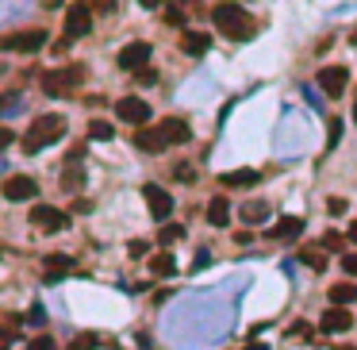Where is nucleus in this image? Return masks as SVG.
I'll use <instances>...</instances> for the list:
<instances>
[{"mask_svg":"<svg viewBox=\"0 0 357 350\" xmlns=\"http://www.w3.org/2000/svg\"><path fill=\"white\" fill-rule=\"evenodd\" d=\"M12 139H16V135H12V127L0 124V150H4V146H12Z\"/></svg>","mask_w":357,"mask_h":350,"instance_id":"c9c22d12","label":"nucleus"},{"mask_svg":"<svg viewBox=\"0 0 357 350\" xmlns=\"http://www.w3.org/2000/svg\"><path fill=\"white\" fill-rule=\"evenodd\" d=\"M42 47H47V31L42 27H27V31H16V35L0 39V50H16V54H35Z\"/></svg>","mask_w":357,"mask_h":350,"instance_id":"20e7f679","label":"nucleus"},{"mask_svg":"<svg viewBox=\"0 0 357 350\" xmlns=\"http://www.w3.org/2000/svg\"><path fill=\"white\" fill-rule=\"evenodd\" d=\"M349 85V69L346 66H327V69H319V89L327 93V97H342Z\"/></svg>","mask_w":357,"mask_h":350,"instance_id":"0eeeda50","label":"nucleus"},{"mask_svg":"<svg viewBox=\"0 0 357 350\" xmlns=\"http://www.w3.org/2000/svg\"><path fill=\"white\" fill-rule=\"evenodd\" d=\"M319 246H327V250H342V235L327 231V235H323V243H319Z\"/></svg>","mask_w":357,"mask_h":350,"instance_id":"7c9ffc66","label":"nucleus"},{"mask_svg":"<svg viewBox=\"0 0 357 350\" xmlns=\"http://www.w3.org/2000/svg\"><path fill=\"white\" fill-rule=\"evenodd\" d=\"M116 116L123 119V124H135V127H143L146 119H150V104H146L143 97H123L116 104Z\"/></svg>","mask_w":357,"mask_h":350,"instance_id":"6e6552de","label":"nucleus"},{"mask_svg":"<svg viewBox=\"0 0 357 350\" xmlns=\"http://www.w3.org/2000/svg\"><path fill=\"white\" fill-rule=\"evenodd\" d=\"M299 231H304V220H299V215H284V220L273 224L265 235H269V239H296Z\"/></svg>","mask_w":357,"mask_h":350,"instance_id":"f3484780","label":"nucleus"},{"mask_svg":"<svg viewBox=\"0 0 357 350\" xmlns=\"http://www.w3.org/2000/svg\"><path fill=\"white\" fill-rule=\"evenodd\" d=\"M97 335H77V339H73V342H69V347L66 350H93V347H97Z\"/></svg>","mask_w":357,"mask_h":350,"instance_id":"cd10ccee","label":"nucleus"},{"mask_svg":"<svg viewBox=\"0 0 357 350\" xmlns=\"http://www.w3.org/2000/svg\"><path fill=\"white\" fill-rule=\"evenodd\" d=\"M27 350H58V342L50 335H35V339H27Z\"/></svg>","mask_w":357,"mask_h":350,"instance_id":"a878e982","label":"nucleus"},{"mask_svg":"<svg viewBox=\"0 0 357 350\" xmlns=\"http://www.w3.org/2000/svg\"><path fill=\"white\" fill-rule=\"evenodd\" d=\"M258 181H261L258 170H231V174L219 177V185H227V189H250V185H258Z\"/></svg>","mask_w":357,"mask_h":350,"instance_id":"2eb2a0df","label":"nucleus"},{"mask_svg":"<svg viewBox=\"0 0 357 350\" xmlns=\"http://www.w3.org/2000/svg\"><path fill=\"white\" fill-rule=\"evenodd\" d=\"M143 196H146V208H150V215H154L158 224H165V220H169V212H173V196L165 193L162 185H143Z\"/></svg>","mask_w":357,"mask_h":350,"instance_id":"423d86ee","label":"nucleus"},{"mask_svg":"<svg viewBox=\"0 0 357 350\" xmlns=\"http://www.w3.org/2000/svg\"><path fill=\"white\" fill-rule=\"evenodd\" d=\"M69 270H73V258H66V254H50L47 258V281H58Z\"/></svg>","mask_w":357,"mask_h":350,"instance_id":"412c9836","label":"nucleus"},{"mask_svg":"<svg viewBox=\"0 0 357 350\" xmlns=\"http://www.w3.org/2000/svg\"><path fill=\"white\" fill-rule=\"evenodd\" d=\"M135 146L143 150V154H162V150H165V139H162V131H158V127H138V131H135Z\"/></svg>","mask_w":357,"mask_h":350,"instance_id":"ddd939ff","label":"nucleus"},{"mask_svg":"<svg viewBox=\"0 0 357 350\" xmlns=\"http://www.w3.org/2000/svg\"><path fill=\"white\" fill-rule=\"evenodd\" d=\"M330 212L342 215V212H346V200H338V196H334V200H330Z\"/></svg>","mask_w":357,"mask_h":350,"instance_id":"4c0bfd02","label":"nucleus"},{"mask_svg":"<svg viewBox=\"0 0 357 350\" xmlns=\"http://www.w3.org/2000/svg\"><path fill=\"white\" fill-rule=\"evenodd\" d=\"M338 139H342V119H330V135H327V150H334Z\"/></svg>","mask_w":357,"mask_h":350,"instance_id":"c85d7f7f","label":"nucleus"},{"mask_svg":"<svg viewBox=\"0 0 357 350\" xmlns=\"http://www.w3.org/2000/svg\"><path fill=\"white\" fill-rule=\"evenodd\" d=\"M349 327H354L349 308H327L323 320H319V331H327V335H338V331H349Z\"/></svg>","mask_w":357,"mask_h":350,"instance_id":"f8f14e48","label":"nucleus"},{"mask_svg":"<svg viewBox=\"0 0 357 350\" xmlns=\"http://www.w3.org/2000/svg\"><path fill=\"white\" fill-rule=\"evenodd\" d=\"M0 73H4V62H0Z\"/></svg>","mask_w":357,"mask_h":350,"instance_id":"79ce46f5","label":"nucleus"},{"mask_svg":"<svg viewBox=\"0 0 357 350\" xmlns=\"http://www.w3.org/2000/svg\"><path fill=\"white\" fill-rule=\"evenodd\" d=\"M349 243L357 246V220H354V224H349Z\"/></svg>","mask_w":357,"mask_h":350,"instance_id":"58836bf2","label":"nucleus"},{"mask_svg":"<svg viewBox=\"0 0 357 350\" xmlns=\"http://www.w3.org/2000/svg\"><path fill=\"white\" fill-rule=\"evenodd\" d=\"M81 78H85V69L81 66L50 69L47 78H42V93H47V97H66V93H73V89L81 85Z\"/></svg>","mask_w":357,"mask_h":350,"instance_id":"7ed1b4c3","label":"nucleus"},{"mask_svg":"<svg viewBox=\"0 0 357 350\" xmlns=\"http://www.w3.org/2000/svg\"><path fill=\"white\" fill-rule=\"evenodd\" d=\"M146 250H150V243H143V239L131 243V258H146Z\"/></svg>","mask_w":357,"mask_h":350,"instance_id":"473e14b6","label":"nucleus"},{"mask_svg":"<svg viewBox=\"0 0 357 350\" xmlns=\"http://www.w3.org/2000/svg\"><path fill=\"white\" fill-rule=\"evenodd\" d=\"M150 273H154V277H173L177 273L173 254H154V258H150Z\"/></svg>","mask_w":357,"mask_h":350,"instance_id":"4be33fe9","label":"nucleus"},{"mask_svg":"<svg viewBox=\"0 0 357 350\" xmlns=\"http://www.w3.org/2000/svg\"><path fill=\"white\" fill-rule=\"evenodd\" d=\"M208 224L212 227L231 224V205H227V196H212V205H208Z\"/></svg>","mask_w":357,"mask_h":350,"instance_id":"6ab92c4d","label":"nucleus"},{"mask_svg":"<svg viewBox=\"0 0 357 350\" xmlns=\"http://www.w3.org/2000/svg\"><path fill=\"white\" fill-rule=\"evenodd\" d=\"M342 270H346L349 277H357V254H346V258H342Z\"/></svg>","mask_w":357,"mask_h":350,"instance_id":"72a5a7b5","label":"nucleus"},{"mask_svg":"<svg viewBox=\"0 0 357 350\" xmlns=\"http://www.w3.org/2000/svg\"><path fill=\"white\" fill-rule=\"evenodd\" d=\"M62 135H66V119H62V116H42V119H35V124L27 127V135H23V150H27V154H39L42 146L58 143Z\"/></svg>","mask_w":357,"mask_h":350,"instance_id":"f03ea898","label":"nucleus"},{"mask_svg":"<svg viewBox=\"0 0 357 350\" xmlns=\"http://www.w3.org/2000/svg\"><path fill=\"white\" fill-rule=\"evenodd\" d=\"M354 301H357V285L354 281L330 285V304H334V308H342V304H354Z\"/></svg>","mask_w":357,"mask_h":350,"instance_id":"aec40b11","label":"nucleus"},{"mask_svg":"<svg viewBox=\"0 0 357 350\" xmlns=\"http://www.w3.org/2000/svg\"><path fill=\"white\" fill-rule=\"evenodd\" d=\"M16 108H20V97H16V93H4V97H0V112H16Z\"/></svg>","mask_w":357,"mask_h":350,"instance_id":"c756f323","label":"nucleus"},{"mask_svg":"<svg viewBox=\"0 0 357 350\" xmlns=\"http://www.w3.org/2000/svg\"><path fill=\"white\" fill-rule=\"evenodd\" d=\"M93 31V8L88 4H69L66 8V35L69 39H81Z\"/></svg>","mask_w":357,"mask_h":350,"instance_id":"39448f33","label":"nucleus"},{"mask_svg":"<svg viewBox=\"0 0 357 350\" xmlns=\"http://www.w3.org/2000/svg\"><path fill=\"white\" fill-rule=\"evenodd\" d=\"M88 135L97 139V143H108L116 131H112V124H104V119H93V124H88Z\"/></svg>","mask_w":357,"mask_h":350,"instance_id":"b1692460","label":"nucleus"},{"mask_svg":"<svg viewBox=\"0 0 357 350\" xmlns=\"http://www.w3.org/2000/svg\"><path fill=\"white\" fill-rule=\"evenodd\" d=\"M212 20H215V27L227 35V39H234V43H242V39H250L254 31H258V23H254V16L242 4H219V8L212 12Z\"/></svg>","mask_w":357,"mask_h":350,"instance_id":"f257e3e1","label":"nucleus"},{"mask_svg":"<svg viewBox=\"0 0 357 350\" xmlns=\"http://www.w3.org/2000/svg\"><path fill=\"white\" fill-rule=\"evenodd\" d=\"M354 119H357V89H354Z\"/></svg>","mask_w":357,"mask_h":350,"instance_id":"ea45409f","label":"nucleus"},{"mask_svg":"<svg viewBox=\"0 0 357 350\" xmlns=\"http://www.w3.org/2000/svg\"><path fill=\"white\" fill-rule=\"evenodd\" d=\"M165 20L173 23V27H184V12L181 8H165Z\"/></svg>","mask_w":357,"mask_h":350,"instance_id":"2f4dec72","label":"nucleus"},{"mask_svg":"<svg viewBox=\"0 0 357 350\" xmlns=\"http://www.w3.org/2000/svg\"><path fill=\"white\" fill-rule=\"evenodd\" d=\"M35 193H39V185H35V177H27V174H16V177L4 181V196H8V200H31Z\"/></svg>","mask_w":357,"mask_h":350,"instance_id":"9b49d317","label":"nucleus"},{"mask_svg":"<svg viewBox=\"0 0 357 350\" xmlns=\"http://www.w3.org/2000/svg\"><path fill=\"white\" fill-rule=\"evenodd\" d=\"M81 181H85V177H81V150H73L69 165L62 170V189H66V193H77V189H81Z\"/></svg>","mask_w":357,"mask_h":350,"instance_id":"dca6fc26","label":"nucleus"},{"mask_svg":"<svg viewBox=\"0 0 357 350\" xmlns=\"http://www.w3.org/2000/svg\"><path fill=\"white\" fill-rule=\"evenodd\" d=\"M288 335H296V339H308V335H311V327H308V323H292V331H288Z\"/></svg>","mask_w":357,"mask_h":350,"instance_id":"f704fd0d","label":"nucleus"},{"mask_svg":"<svg viewBox=\"0 0 357 350\" xmlns=\"http://www.w3.org/2000/svg\"><path fill=\"white\" fill-rule=\"evenodd\" d=\"M299 262H308L311 270H327V254H319V250H299Z\"/></svg>","mask_w":357,"mask_h":350,"instance_id":"393cba45","label":"nucleus"},{"mask_svg":"<svg viewBox=\"0 0 357 350\" xmlns=\"http://www.w3.org/2000/svg\"><path fill=\"white\" fill-rule=\"evenodd\" d=\"M138 81H143V85H150V81H158V73L146 66V69H138Z\"/></svg>","mask_w":357,"mask_h":350,"instance_id":"e433bc0d","label":"nucleus"},{"mask_svg":"<svg viewBox=\"0 0 357 350\" xmlns=\"http://www.w3.org/2000/svg\"><path fill=\"white\" fill-rule=\"evenodd\" d=\"M177 239H184V227L181 224H165L162 227V243H177Z\"/></svg>","mask_w":357,"mask_h":350,"instance_id":"bb28decb","label":"nucleus"},{"mask_svg":"<svg viewBox=\"0 0 357 350\" xmlns=\"http://www.w3.org/2000/svg\"><path fill=\"white\" fill-rule=\"evenodd\" d=\"M0 350H4V347H0Z\"/></svg>","mask_w":357,"mask_h":350,"instance_id":"37998d69","label":"nucleus"},{"mask_svg":"<svg viewBox=\"0 0 357 350\" xmlns=\"http://www.w3.org/2000/svg\"><path fill=\"white\" fill-rule=\"evenodd\" d=\"M158 131H162L165 146H181L193 139V131H188V124L184 119H165V124H158Z\"/></svg>","mask_w":357,"mask_h":350,"instance_id":"4468645a","label":"nucleus"},{"mask_svg":"<svg viewBox=\"0 0 357 350\" xmlns=\"http://www.w3.org/2000/svg\"><path fill=\"white\" fill-rule=\"evenodd\" d=\"M31 224L54 235V231H66V227H69V215L58 212V208H50V205H39L35 212H31Z\"/></svg>","mask_w":357,"mask_h":350,"instance_id":"1a4fd4ad","label":"nucleus"},{"mask_svg":"<svg viewBox=\"0 0 357 350\" xmlns=\"http://www.w3.org/2000/svg\"><path fill=\"white\" fill-rule=\"evenodd\" d=\"M181 47H184V54H208V47H212V35H208V31H184V35H181Z\"/></svg>","mask_w":357,"mask_h":350,"instance_id":"a211bd4d","label":"nucleus"},{"mask_svg":"<svg viewBox=\"0 0 357 350\" xmlns=\"http://www.w3.org/2000/svg\"><path fill=\"white\" fill-rule=\"evenodd\" d=\"M242 220H246V224H265V215H269V208L261 205V200H250V205H242Z\"/></svg>","mask_w":357,"mask_h":350,"instance_id":"5701e85b","label":"nucleus"},{"mask_svg":"<svg viewBox=\"0 0 357 350\" xmlns=\"http://www.w3.org/2000/svg\"><path fill=\"white\" fill-rule=\"evenodd\" d=\"M246 350H261V347H246Z\"/></svg>","mask_w":357,"mask_h":350,"instance_id":"a19ab883","label":"nucleus"},{"mask_svg":"<svg viewBox=\"0 0 357 350\" xmlns=\"http://www.w3.org/2000/svg\"><path fill=\"white\" fill-rule=\"evenodd\" d=\"M146 62H150V43H131V47L119 50V69L138 73V69H146Z\"/></svg>","mask_w":357,"mask_h":350,"instance_id":"9d476101","label":"nucleus"}]
</instances>
